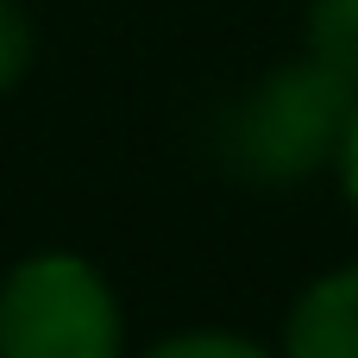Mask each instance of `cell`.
<instances>
[{
	"label": "cell",
	"instance_id": "2",
	"mask_svg": "<svg viewBox=\"0 0 358 358\" xmlns=\"http://www.w3.org/2000/svg\"><path fill=\"white\" fill-rule=\"evenodd\" d=\"M0 358H126L113 283L82 252H25L0 277Z\"/></svg>",
	"mask_w": 358,
	"mask_h": 358
},
{
	"label": "cell",
	"instance_id": "4",
	"mask_svg": "<svg viewBox=\"0 0 358 358\" xmlns=\"http://www.w3.org/2000/svg\"><path fill=\"white\" fill-rule=\"evenodd\" d=\"M302 44L321 69H334L358 94V0H308Z\"/></svg>",
	"mask_w": 358,
	"mask_h": 358
},
{
	"label": "cell",
	"instance_id": "7",
	"mask_svg": "<svg viewBox=\"0 0 358 358\" xmlns=\"http://www.w3.org/2000/svg\"><path fill=\"white\" fill-rule=\"evenodd\" d=\"M334 176H340V195H346V208L358 214V107H352V126H346V138H340Z\"/></svg>",
	"mask_w": 358,
	"mask_h": 358
},
{
	"label": "cell",
	"instance_id": "1",
	"mask_svg": "<svg viewBox=\"0 0 358 358\" xmlns=\"http://www.w3.org/2000/svg\"><path fill=\"white\" fill-rule=\"evenodd\" d=\"M358 94L321 69L308 50L296 63H277L233 113H227V132H220V157L233 176L245 182H264V189H289L315 170H334L340 157V138L352 126Z\"/></svg>",
	"mask_w": 358,
	"mask_h": 358
},
{
	"label": "cell",
	"instance_id": "5",
	"mask_svg": "<svg viewBox=\"0 0 358 358\" xmlns=\"http://www.w3.org/2000/svg\"><path fill=\"white\" fill-rule=\"evenodd\" d=\"M138 358H277V352L245 340V334H227V327H189V334H170V340L145 346Z\"/></svg>",
	"mask_w": 358,
	"mask_h": 358
},
{
	"label": "cell",
	"instance_id": "3",
	"mask_svg": "<svg viewBox=\"0 0 358 358\" xmlns=\"http://www.w3.org/2000/svg\"><path fill=\"white\" fill-rule=\"evenodd\" d=\"M277 358H358V264L321 271L289 302Z\"/></svg>",
	"mask_w": 358,
	"mask_h": 358
},
{
	"label": "cell",
	"instance_id": "6",
	"mask_svg": "<svg viewBox=\"0 0 358 358\" xmlns=\"http://www.w3.org/2000/svg\"><path fill=\"white\" fill-rule=\"evenodd\" d=\"M38 63V31L19 0H0V94H13Z\"/></svg>",
	"mask_w": 358,
	"mask_h": 358
}]
</instances>
